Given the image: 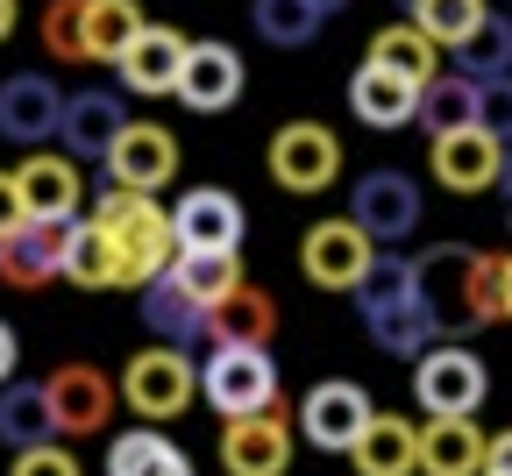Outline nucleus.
<instances>
[{
  "label": "nucleus",
  "instance_id": "nucleus-1",
  "mask_svg": "<svg viewBox=\"0 0 512 476\" xmlns=\"http://www.w3.org/2000/svg\"><path fill=\"white\" fill-rule=\"evenodd\" d=\"M413 285L427 299V320L441 342H463L505 320V256L463 249V242H434L413 256Z\"/></svg>",
  "mask_w": 512,
  "mask_h": 476
},
{
  "label": "nucleus",
  "instance_id": "nucleus-2",
  "mask_svg": "<svg viewBox=\"0 0 512 476\" xmlns=\"http://www.w3.org/2000/svg\"><path fill=\"white\" fill-rule=\"evenodd\" d=\"M114 256H121V292H143L150 278H164L171 256H178V235H171V207H157V192H128V185H107L93 207H86Z\"/></svg>",
  "mask_w": 512,
  "mask_h": 476
},
{
  "label": "nucleus",
  "instance_id": "nucleus-3",
  "mask_svg": "<svg viewBox=\"0 0 512 476\" xmlns=\"http://www.w3.org/2000/svg\"><path fill=\"white\" fill-rule=\"evenodd\" d=\"M356 299V313H363V327H370V342L384 349V356H427L441 334H434V320H427V299H420V285H413V263L406 256H377L370 263V278L349 292Z\"/></svg>",
  "mask_w": 512,
  "mask_h": 476
},
{
  "label": "nucleus",
  "instance_id": "nucleus-4",
  "mask_svg": "<svg viewBox=\"0 0 512 476\" xmlns=\"http://www.w3.org/2000/svg\"><path fill=\"white\" fill-rule=\"evenodd\" d=\"M192 398H200V363L185 349L157 342V349H136L121 370V405L136 413L143 427H171L178 413H192Z\"/></svg>",
  "mask_w": 512,
  "mask_h": 476
},
{
  "label": "nucleus",
  "instance_id": "nucleus-5",
  "mask_svg": "<svg viewBox=\"0 0 512 476\" xmlns=\"http://www.w3.org/2000/svg\"><path fill=\"white\" fill-rule=\"evenodd\" d=\"M50 391V420H57V441H86V434H107V420L121 413V384L100 370V363H57L43 377Z\"/></svg>",
  "mask_w": 512,
  "mask_h": 476
},
{
  "label": "nucleus",
  "instance_id": "nucleus-6",
  "mask_svg": "<svg viewBox=\"0 0 512 476\" xmlns=\"http://www.w3.org/2000/svg\"><path fill=\"white\" fill-rule=\"evenodd\" d=\"M370 263H377V242L349 214H328V221H313L299 235V270H306V285H320V292H356L370 278Z\"/></svg>",
  "mask_w": 512,
  "mask_h": 476
},
{
  "label": "nucleus",
  "instance_id": "nucleus-7",
  "mask_svg": "<svg viewBox=\"0 0 512 476\" xmlns=\"http://www.w3.org/2000/svg\"><path fill=\"white\" fill-rule=\"evenodd\" d=\"M200 398L214 405L221 420H242V413L278 405V363H271V349H214L200 363Z\"/></svg>",
  "mask_w": 512,
  "mask_h": 476
},
{
  "label": "nucleus",
  "instance_id": "nucleus-8",
  "mask_svg": "<svg viewBox=\"0 0 512 476\" xmlns=\"http://www.w3.org/2000/svg\"><path fill=\"white\" fill-rule=\"evenodd\" d=\"M264 164L285 192H328L342 178V143H335V128H320V121H285L271 135Z\"/></svg>",
  "mask_w": 512,
  "mask_h": 476
},
{
  "label": "nucleus",
  "instance_id": "nucleus-9",
  "mask_svg": "<svg viewBox=\"0 0 512 476\" xmlns=\"http://www.w3.org/2000/svg\"><path fill=\"white\" fill-rule=\"evenodd\" d=\"M370 391L356 384V377H320L306 398H299V434L313 441V448H328V455H349L356 448V434L370 427Z\"/></svg>",
  "mask_w": 512,
  "mask_h": 476
},
{
  "label": "nucleus",
  "instance_id": "nucleus-10",
  "mask_svg": "<svg viewBox=\"0 0 512 476\" xmlns=\"http://www.w3.org/2000/svg\"><path fill=\"white\" fill-rule=\"evenodd\" d=\"M107 185H128V192H164L178 178V135L164 121H121V135L107 143Z\"/></svg>",
  "mask_w": 512,
  "mask_h": 476
},
{
  "label": "nucleus",
  "instance_id": "nucleus-11",
  "mask_svg": "<svg viewBox=\"0 0 512 476\" xmlns=\"http://www.w3.org/2000/svg\"><path fill=\"white\" fill-rule=\"evenodd\" d=\"M484 391H491V370H484L470 349H456V342H434V349L413 363V398L427 405V420H434V413H477Z\"/></svg>",
  "mask_w": 512,
  "mask_h": 476
},
{
  "label": "nucleus",
  "instance_id": "nucleus-12",
  "mask_svg": "<svg viewBox=\"0 0 512 476\" xmlns=\"http://www.w3.org/2000/svg\"><path fill=\"white\" fill-rule=\"evenodd\" d=\"M349 221L377 242V249H392L420 228V185L406 171H363L356 192H349Z\"/></svg>",
  "mask_w": 512,
  "mask_h": 476
},
{
  "label": "nucleus",
  "instance_id": "nucleus-13",
  "mask_svg": "<svg viewBox=\"0 0 512 476\" xmlns=\"http://www.w3.org/2000/svg\"><path fill=\"white\" fill-rule=\"evenodd\" d=\"M221 469L228 476H285L292 469V420H285V405L221 420Z\"/></svg>",
  "mask_w": 512,
  "mask_h": 476
},
{
  "label": "nucleus",
  "instance_id": "nucleus-14",
  "mask_svg": "<svg viewBox=\"0 0 512 476\" xmlns=\"http://www.w3.org/2000/svg\"><path fill=\"white\" fill-rule=\"evenodd\" d=\"M64 249H72V221H22L15 235H0V285L15 292H43L50 278H64Z\"/></svg>",
  "mask_w": 512,
  "mask_h": 476
},
{
  "label": "nucleus",
  "instance_id": "nucleus-15",
  "mask_svg": "<svg viewBox=\"0 0 512 476\" xmlns=\"http://www.w3.org/2000/svg\"><path fill=\"white\" fill-rule=\"evenodd\" d=\"M427 164H434V178L448 185V192H484V185H498L505 178V143L491 128H448V135H434L427 143Z\"/></svg>",
  "mask_w": 512,
  "mask_h": 476
},
{
  "label": "nucleus",
  "instance_id": "nucleus-16",
  "mask_svg": "<svg viewBox=\"0 0 512 476\" xmlns=\"http://www.w3.org/2000/svg\"><path fill=\"white\" fill-rule=\"evenodd\" d=\"M15 185H22V207L36 221H79L86 214V178H79V157L64 150H29L15 164Z\"/></svg>",
  "mask_w": 512,
  "mask_h": 476
},
{
  "label": "nucleus",
  "instance_id": "nucleus-17",
  "mask_svg": "<svg viewBox=\"0 0 512 476\" xmlns=\"http://www.w3.org/2000/svg\"><path fill=\"white\" fill-rule=\"evenodd\" d=\"M57 121H64V93H57L50 72H15L8 86H0V135H8V143L43 150L57 135Z\"/></svg>",
  "mask_w": 512,
  "mask_h": 476
},
{
  "label": "nucleus",
  "instance_id": "nucleus-18",
  "mask_svg": "<svg viewBox=\"0 0 512 476\" xmlns=\"http://www.w3.org/2000/svg\"><path fill=\"white\" fill-rule=\"evenodd\" d=\"M242 228H249L242 199L221 192V185H192L178 207H171V235H178V249H242Z\"/></svg>",
  "mask_w": 512,
  "mask_h": 476
},
{
  "label": "nucleus",
  "instance_id": "nucleus-19",
  "mask_svg": "<svg viewBox=\"0 0 512 476\" xmlns=\"http://www.w3.org/2000/svg\"><path fill=\"white\" fill-rule=\"evenodd\" d=\"M114 72H121V86H128V93H143V100L178 93V72H185V36H178V29H164V22H143V29H136V43L114 57Z\"/></svg>",
  "mask_w": 512,
  "mask_h": 476
},
{
  "label": "nucleus",
  "instance_id": "nucleus-20",
  "mask_svg": "<svg viewBox=\"0 0 512 476\" xmlns=\"http://www.w3.org/2000/svg\"><path fill=\"white\" fill-rule=\"evenodd\" d=\"M271 334H278V299L249 278L207 306V342L214 349H271Z\"/></svg>",
  "mask_w": 512,
  "mask_h": 476
},
{
  "label": "nucleus",
  "instance_id": "nucleus-21",
  "mask_svg": "<svg viewBox=\"0 0 512 476\" xmlns=\"http://www.w3.org/2000/svg\"><path fill=\"white\" fill-rule=\"evenodd\" d=\"M178 100L192 107V114H221V107H235L242 100V57L228 50V43H185V72H178Z\"/></svg>",
  "mask_w": 512,
  "mask_h": 476
},
{
  "label": "nucleus",
  "instance_id": "nucleus-22",
  "mask_svg": "<svg viewBox=\"0 0 512 476\" xmlns=\"http://www.w3.org/2000/svg\"><path fill=\"white\" fill-rule=\"evenodd\" d=\"M484 448L491 434L477 427V413H434L420 427V476H484Z\"/></svg>",
  "mask_w": 512,
  "mask_h": 476
},
{
  "label": "nucleus",
  "instance_id": "nucleus-23",
  "mask_svg": "<svg viewBox=\"0 0 512 476\" xmlns=\"http://www.w3.org/2000/svg\"><path fill=\"white\" fill-rule=\"evenodd\" d=\"M121 100L114 93H100V86H86V93H64V121H57V143H64V157H79V164H100L107 157V143L121 135Z\"/></svg>",
  "mask_w": 512,
  "mask_h": 476
},
{
  "label": "nucleus",
  "instance_id": "nucleus-24",
  "mask_svg": "<svg viewBox=\"0 0 512 476\" xmlns=\"http://www.w3.org/2000/svg\"><path fill=\"white\" fill-rule=\"evenodd\" d=\"M349 107H356L363 128H406V121L420 114V86L363 57V64H356V79H349Z\"/></svg>",
  "mask_w": 512,
  "mask_h": 476
},
{
  "label": "nucleus",
  "instance_id": "nucleus-25",
  "mask_svg": "<svg viewBox=\"0 0 512 476\" xmlns=\"http://www.w3.org/2000/svg\"><path fill=\"white\" fill-rule=\"evenodd\" d=\"M349 462H356V476H413L420 469V427L399 420V413H370Z\"/></svg>",
  "mask_w": 512,
  "mask_h": 476
},
{
  "label": "nucleus",
  "instance_id": "nucleus-26",
  "mask_svg": "<svg viewBox=\"0 0 512 476\" xmlns=\"http://www.w3.org/2000/svg\"><path fill=\"white\" fill-rule=\"evenodd\" d=\"M136 306H143V327L157 334V342H171V349H200L207 342V306L192 299V292H178L171 270L136 292Z\"/></svg>",
  "mask_w": 512,
  "mask_h": 476
},
{
  "label": "nucleus",
  "instance_id": "nucleus-27",
  "mask_svg": "<svg viewBox=\"0 0 512 476\" xmlns=\"http://www.w3.org/2000/svg\"><path fill=\"white\" fill-rule=\"evenodd\" d=\"M107 476H192V455L164 427H128L107 441Z\"/></svg>",
  "mask_w": 512,
  "mask_h": 476
},
{
  "label": "nucleus",
  "instance_id": "nucleus-28",
  "mask_svg": "<svg viewBox=\"0 0 512 476\" xmlns=\"http://www.w3.org/2000/svg\"><path fill=\"white\" fill-rule=\"evenodd\" d=\"M335 8H342V0H256L249 22H256V36L278 43V50H306L320 29L335 22Z\"/></svg>",
  "mask_w": 512,
  "mask_h": 476
},
{
  "label": "nucleus",
  "instance_id": "nucleus-29",
  "mask_svg": "<svg viewBox=\"0 0 512 476\" xmlns=\"http://www.w3.org/2000/svg\"><path fill=\"white\" fill-rule=\"evenodd\" d=\"M0 441H8L15 455L22 448H43V441H57V420H50V391H43V377L36 384H0Z\"/></svg>",
  "mask_w": 512,
  "mask_h": 476
},
{
  "label": "nucleus",
  "instance_id": "nucleus-30",
  "mask_svg": "<svg viewBox=\"0 0 512 476\" xmlns=\"http://www.w3.org/2000/svg\"><path fill=\"white\" fill-rule=\"evenodd\" d=\"M64 278H72L79 292H121V256L107 242V228L93 214L72 221V249H64Z\"/></svg>",
  "mask_w": 512,
  "mask_h": 476
},
{
  "label": "nucleus",
  "instance_id": "nucleus-31",
  "mask_svg": "<svg viewBox=\"0 0 512 476\" xmlns=\"http://www.w3.org/2000/svg\"><path fill=\"white\" fill-rule=\"evenodd\" d=\"M370 64H384V72H399V79L427 86V79L441 72V43L420 36L413 22H384V29L370 36Z\"/></svg>",
  "mask_w": 512,
  "mask_h": 476
},
{
  "label": "nucleus",
  "instance_id": "nucleus-32",
  "mask_svg": "<svg viewBox=\"0 0 512 476\" xmlns=\"http://www.w3.org/2000/svg\"><path fill=\"white\" fill-rule=\"evenodd\" d=\"M171 285L192 292L200 306H214L221 292L242 285V256H235V249H178V256H171Z\"/></svg>",
  "mask_w": 512,
  "mask_h": 476
},
{
  "label": "nucleus",
  "instance_id": "nucleus-33",
  "mask_svg": "<svg viewBox=\"0 0 512 476\" xmlns=\"http://www.w3.org/2000/svg\"><path fill=\"white\" fill-rule=\"evenodd\" d=\"M448 57H456V72H463V79H477V86H484V79H505V72H512V15H505V8H491V15L477 22V36H470V43H456Z\"/></svg>",
  "mask_w": 512,
  "mask_h": 476
},
{
  "label": "nucleus",
  "instance_id": "nucleus-34",
  "mask_svg": "<svg viewBox=\"0 0 512 476\" xmlns=\"http://www.w3.org/2000/svg\"><path fill=\"white\" fill-rule=\"evenodd\" d=\"M427 135H448V128H470L477 121V79H463V72H434L427 86H420V114H413Z\"/></svg>",
  "mask_w": 512,
  "mask_h": 476
},
{
  "label": "nucleus",
  "instance_id": "nucleus-35",
  "mask_svg": "<svg viewBox=\"0 0 512 476\" xmlns=\"http://www.w3.org/2000/svg\"><path fill=\"white\" fill-rule=\"evenodd\" d=\"M143 29L136 0H86V64H114Z\"/></svg>",
  "mask_w": 512,
  "mask_h": 476
},
{
  "label": "nucleus",
  "instance_id": "nucleus-36",
  "mask_svg": "<svg viewBox=\"0 0 512 476\" xmlns=\"http://www.w3.org/2000/svg\"><path fill=\"white\" fill-rule=\"evenodd\" d=\"M491 15V0H413V29L420 36H434L441 50H456V43H470L477 36V22Z\"/></svg>",
  "mask_w": 512,
  "mask_h": 476
},
{
  "label": "nucleus",
  "instance_id": "nucleus-37",
  "mask_svg": "<svg viewBox=\"0 0 512 476\" xmlns=\"http://www.w3.org/2000/svg\"><path fill=\"white\" fill-rule=\"evenodd\" d=\"M43 57L86 64V0H50L43 8Z\"/></svg>",
  "mask_w": 512,
  "mask_h": 476
},
{
  "label": "nucleus",
  "instance_id": "nucleus-38",
  "mask_svg": "<svg viewBox=\"0 0 512 476\" xmlns=\"http://www.w3.org/2000/svg\"><path fill=\"white\" fill-rule=\"evenodd\" d=\"M8 476H86V469H79V455L64 441H43V448H22Z\"/></svg>",
  "mask_w": 512,
  "mask_h": 476
},
{
  "label": "nucleus",
  "instance_id": "nucleus-39",
  "mask_svg": "<svg viewBox=\"0 0 512 476\" xmlns=\"http://www.w3.org/2000/svg\"><path fill=\"white\" fill-rule=\"evenodd\" d=\"M477 128H491L498 143L512 135V72H505V79H484V86H477Z\"/></svg>",
  "mask_w": 512,
  "mask_h": 476
},
{
  "label": "nucleus",
  "instance_id": "nucleus-40",
  "mask_svg": "<svg viewBox=\"0 0 512 476\" xmlns=\"http://www.w3.org/2000/svg\"><path fill=\"white\" fill-rule=\"evenodd\" d=\"M29 221V207H22V185H15V171H0V235H15Z\"/></svg>",
  "mask_w": 512,
  "mask_h": 476
},
{
  "label": "nucleus",
  "instance_id": "nucleus-41",
  "mask_svg": "<svg viewBox=\"0 0 512 476\" xmlns=\"http://www.w3.org/2000/svg\"><path fill=\"white\" fill-rule=\"evenodd\" d=\"M484 469H491V476H512V427H505V434H491V448H484Z\"/></svg>",
  "mask_w": 512,
  "mask_h": 476
},
{
  "label": "nucleus",
  "instance_id": "nucleus-42",
  "mask_svg": "<svg viewBox=\"0 0 512 476\" xmlns=\"http://www.w3.org/2000/svg\"><path fill=\"white\" fill-rule=\"evenodd\" d=\"M15 363H22V342H15V327L0 320V384H15Z\"/></svg>",
  "mask_w": 512,
  "mask_h": 476
},
{
  "label": "nucleus",
  "instance_id": "nucleus-43",
  "mask_svg": "<svg viewBox=\"0 0 512 476\" xmlns=\"http://www.w3.org/2000/svg\"><path fill=\"white\" fill-rule=\"evenodd\" d=\"M15 8H22V0H0V43L15 36Z\"/></svg>",
  "mask_w": 512,
  "mask_h": 476
},
{
  "label": "nucleus",
  "instance_id": "nucleus-44",
  "mask_svg": "<svg viewBox=\"0 0 512 476\" xmlns=\"http://www.w3.org/2000/svg\"><path fill=\"white\" fill-rule=\"evenodd\" d=\"M505 320H512V256H505Z\"/></svg>",
  "mask_w": 512,
  "mask_h": 476
},
{
  "label": "nucleus",
  "instance_id": "nucleus-45",
  "mask_svg": "<svg viewBox=\"0 0 512 476\" xmlns=\"http://www.w3.org/2000/svg\"><path fill=\"white\" fill-rule=\"evenodd\" d=\"M484 476H491V469H484Z\"/></svg>",
  "mask_w": 512,
  "mask_h": 476
}]
</instances>
